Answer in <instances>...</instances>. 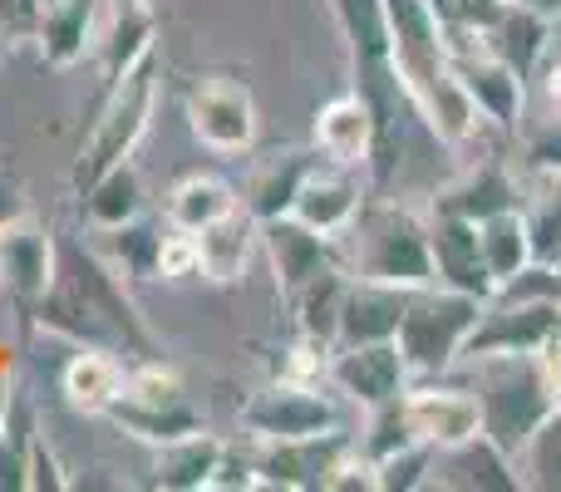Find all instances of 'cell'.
Returning a JSON list of instances; mask_svg holds the SVG:
<instances>
[{
  "label": "cell",
  "instance_id": "cell-4",
  "mask_svg": "<svg viewBox=\"0 0 561 492\" xmlns=\"http://www.w3.org/2000/svg\"><path fill=\"white\" fill-rule=\"evenodd\" d=\"M488 300L463 296V290L448 286H419L409 290L404 320H399V355L409 365V385L414 379H438L463 359L468 335L478 330V316H483Z\"/></svg>",
  "mask_w": 561,
  "mask_h": 492
},
{
  "label": "cell",
  "instance_id": "cell-20",
  "mask_svg": "<svg viewBox=\"0 0 561 492\" xmlns=\"http://www.w3.org/2000/svg\"><path fill=\"white\" fill-rule=\"evenodd\" d=\"M124 379H128V365L118 359V350L108 345H75V355L65 359L59 369V394L75 414L84 419H108V409L118 404L124 394Z\"/></svg>",
  "mask_w": 561,
  "mask_h": 492
},
{
  "label": "cell",
  "instance_id": "cell-6",
  "mask_svg": "<svg viewBox=\"0 0 561 492\" xmlns=\"http://www.w3.org/2000/svg\"><path fill=\"white\" fill-rule=\"evenodd\" d=\"M187 128L193 138L207 148V153H222V158H237V153H252L256 144V99L242 79L232 75H207L187 89Z\"/></svg>",
  "mask_w": 561,
  "mask_h": 492
},
{
  "label": "cell",
  "instance_id": "cell-1",
  "mask_svg": "<svg viewBox=\"0 0 561 492\" xmlns=\"http://www.w3.org/2000/svg\"><path fill=\"white\" fill-rule=\"evenodd\" d=\"M389 20V65L404 89L409 108L428 124V134L448 148H463L478 134L483 114L454 75V30L428 0H385Z\"/></svg>",
  "mask_w": 561,
  "mask_h": 492
},
{
  "label": "cell",
  "instance_id": "cell-19",
  "mask_svg": "<svg viewBox=\"0 0 561 492\" xmlns=\"http://www.w3.org/2000/svg\"><path fill=\"white\" fill-rule=\"evenodd\" d=\"M428 488H458V492H517L523 488V468L513 454L493 444L488 434H473L454 448H438L434 478Z\"/></svg>",
  "mask_w": 561,
  "mask_h": 492
},
{
  "label": "cell",
  "instance_id": "cell-25",
  "mask_svg": "<svg viewBox=\"0 0 561 492\" xmlns=\"http://www.w3.org/2000/svg\"><path fill=\"white\" fill-rule=\"evenodd\" d=\"M320 163L316 148H286V153H266L262 163L252 168V178H247V213L256 217V222H272V217H290V207H296V193L300 183L310 178V168Z\"/></svg>",
  "mask_w": 561,
  "mask_h": 492
},
{
  "label": "cell",
  "instance_id": "cell-14",
  "mask_svg": "<svg viewBox=\"0 0 561 492\" xmlns=\"http://www.w3.org/2000/svg\"><path fill=\"white\" fill-rule=\"evenodd\" d=\"M310 138H316V153L325 158V163H345V168L369 173L375 148H379V118L359 89H345V94L325 99V104L316 108Z\"/></svg>",
  "mask_w": 561,
  "mask_h": 492
},
{
  "label": "cell",
  "instance_id": "cell-43",
  "mask_svg": "<svg viewBox=\"0 0 561 492\" xmlns=\"http://www.w3.org/2000/svg\"><path fill=\"white\" fill-rule=\"evenodd\" d=\"M527 5H537V10H542V15H561V0H527Z\"/></svg>",
  "mask_w": 561,
  "mask_h": 492
},
{
  "label": "cell",
  "instance_id": "cell-38",
  "mask_svg": "<svg viewBox=\"0 0 561 492\" xmlns=\"http://www.w3.org/2000/svg\"><path fill=\"white\" fill-rule=\"evenodd\" d=\"M20 464H25V488H65L69 483V478H59L65 468H59V458L45 448V438H25Z\"/></svg>",
  "mask_w": 561,
  "mask_h": 492
},
{
  "label": "cell",
  "instance_id": "cell-34",
  "mask_svg": "<svg viewBox=\"0 0 561 492\" xmlns=\"http://www.w3.org/2000/svg\"><path fill=\"white\" fill-rule=\"evenodd\" d=\"M527 217V237H533V261H552L561 256V173L547 178L542 197L533 207H523Z\"/></svg>",
  "mask_w": 561,
  "mask_h": 492
},
{
  "label": "cell",
  "instance_id": "cell-8",
  "mask_svg": "<svg viewBox=\"0 0 561 492\" xmlns=\"http://www.w3.org/2000/svg\"><path fill=\"white\" fill-rule=\"evenodd\" d=\"M256 454V478L262 488H335L345 458L355 454V438L330 428V434H310V438H280V444H252Z\"/></svg>",
  "mask_w": 561,
  "mask_h": 492
},
{
  "label": "cell",
  "instance_id": "cell-3",
  "mask_svg": "<svg viewBox=\"0 0 561 492\" xmlns=\"http://www.w3.org/2000/svg\"><path fill=\"white\" fill-rule=\"evenodd\" d=\"M350 251L345 261L350 276L359 281H385L399 290L434 286V251H428V217L399 203H365L350 232L340 237Z\"/></svg>",
  "mask_w": 561,
  "mask_h": 492
},
{
  "label": "cell",
  "instance_id": "cell-32",
  "mask_svg": "<svg viewBox=\"0 0 561 492\" xmlns=\"http://www.w3.org/2000/svg\"><path fill=\"white\" fill-rule=\"evenodd\" d=\"M108 419H114L128 438H138V444H148V448H163V444H173V438H187V434H197V428H207L203 414L193 409V399L173 404V409H144V404L118 399V404L108 409Z\"/></svg>",
  "mask_w": 561,
  "mask_h": 492
},
{
  "label": "cell",
  "instance_id": "cell-33",
  "mask_svg": "<svg viewBox=\"0 0 561 492\" xmlns=\"http://www.w3.org/2000/svg\"><path fill=\"white\" fill-rule=\"evenodd\" d=\"M517 468H523V488L561 492V404L547 414V424L527 438V448L517 454Z\"/></svg>",
  "mask_w": 561,
  "mask_h": 492
},
{
  "label": "cell",
  "instance_id": "cell-40",
  "mask_svg": "<svg viewBox=\"0 0 561 492\" xmlns=\"http://www.w3.org/2000/svg\"><path fill=\"white\" fill-rule=\"evenodd\" d=\"M507 0H444V20H448V30L473 35V30H483Z\"/></svg>",
  "mask_w": 561,
  "mask_h": 492
},
{
  "label": "cell",
  "instance_id": "cell-42",
  "mask_svg": "<svg viewBox=\"0 0 561 492\" xmlns=\"http://www.w3.org/2000/svg\"><path fill=\"white\" fill-rule=\"evenodd\" d=\"M20 213H25V203H20V187L0 178V227H5V222H15Z\"/></svg>",
  "mask_w": 561,
  "mask_h": 492
},
{
  "label": "cell",
  "instance_id": "cell-44",
  "mask_svg": "<svg viewBox=\"0 0 561 492\" xmlns=\"http://www.w3.org/2000/svg\"><path fill=\"white\" fill-rule=\"evenodd\" d=\"M552 266H557V281H561V256H557V261H552Z\"/></svg>",
  "mask_w": 561,
  "mask_h": 492
},
{
  "label": "cell",
  "instance_id": "cell-5",
  "mask_svg": "<svg viewBox=\"0 0 561 492\" xmlns=\"http://www.w3.org/2000/svg\"><path fill=\"white\" fill-rule=\"evenodd\" d=\"M158 49L144 55L134 69H124L118 79H108V94L99 118L89 124V138L75 158V187L94 183L99 173H108L114 163H128L134 148L144 144L148 124H153V108H158Z\"/></svg>",
  "mask_w": 561,
  "mask_h": 492
},
{
  "label": "cell",
  "instance_id": "cell-31",
  "mask_svg": "<svg viewBox=\"0 0 561 492\" xmlns=\"http://www.w3.org/2000/svg\"><path fill=\"white\" fill-rule=\"evenodd\" d=\"M478 242H483V261H488V276L503 286L513 281L517 271L533 266V237H527V217L523 207L513 213H497L488 222H478Z\"/></svg>",
  "mask_w": 561,
  "mask_h": 492
},
{
  "label": "cell",
  "instance_id": "cell-21",
  "mask_svg": "<svg viewBox=\"0 0 561 492\" xmlns=\"http://www.w3.org/2000/svg\"><path fill=\"white\" fill-rule=\"evenodd\" d=\"M193 242H197V276L207 286H237L247 276V266H252L256 247H262V222L242 203L227 217L207 222L203 232H193Z\"/></svg>",
  "mask_w": 561,
  "mask_h": 492
},
{
  "label": "cell",
  "instance_id": "cell-15",
  "mask_svg": "<svg viewBox=\"0 0 561 492\" xmlns=\"http://www.w3.org/2000/svg\"><path fill=\"white\" fill-rule=\"evenodd\" d=\"M428 251H434V286L463 290V296H478V300L497 296V281L488 276L483 242H478V222L428 213Z\"/></svg>",
  "mask_w": 561,
  "mask_h": 492
},
{
  "label": "cell",
  "instance_id": "cell-28",
  "mask_svg": "<svg viewBox=\"0 0 561 492\" xmlns=\"http://www.w3.org/2000/svg\"><path fill=\"white\" fill-rule=\"evenodd\" d=\"M222 448H227V438L207 434V428L153 448V483L168 488V492H207L213 488V473H217Z\"/></svg>",
  "mask_w": 561,
  "mask_h": 492
},
{
  "label": "cell",
  "instance_id": "cell-24",
  "mask_svg": "<svg viewBox=\"0 0 561 492\" xmlns=\"http://www.w3.org/2000/svg\"><path fill=\"white\" fill-rule=\"evenodd\" d=\"M409 290L385 286V281H359L350 276L345 306H340V335L335 345H369V340H394L399 320H404Z\"/></svg>",
  "mask_w": 561,
  "mask_h": 492
},
{
  "label": "cell",
  "instance_id": "cell-18",
  "mask_svg": "<svg viewBox=\"0 0 561 492\" xmlns=\"http://www.w3.org/2000/svg\"><path fill=\"white\" fill-rule=\"evenodd\" d=\"M108 0H45L35 25V49L49 69H75L94 59Z\"/></svg>",
  "mask_w": 561,
  "mask_h": 492
},
{
  "label": "cell",
  "instance_id": "cell-41",
  "mask_svg": "<svg viewBox=\"0 0 561 492\" xmlns=\"http://www.w3.org/2000/svg\"><path fill=\"white\" fill-rule=\"evenodd\" d=\"M39 5H45V0H0V35L5 39H35Z\"/></svg>",
  "mask_w": 561,
  "mask_h": 492
},
{
  "label": "cell",
  "instance_id": "cell-22",
  "mask_svg": "<svg viewBox=\"0 0 561 492\" xmlns=\"http://www.w3.org/2000/svg\"><path fill=\"white\" fill-rule=\"evenodd\" d=\"M262 247H266V256H272L280 296H290V290L306 286L316 271H325L340 261V242L310 232V227L296 222V217H272V222H262Z\"/></svg>",
  "mask_w": 561,
  "mask_h": 492
},
{
  "label": "cell",
  "instance_id": "cell-35",
  "mask_svg": "<svg viewBox=\"0 0 561 492\" xmlns=\"http://www.w3.org/2000/svg\"><path fill=\"white\" fill-rule=\"evenodd\" d=\"M434 458L438 448L428 444H409L399 448V454H389L385 464H375V488L379 492H414V488H428V478H434Z\"/></svg>",
  "mask_w": 561,
  "mask_h": 492
},
{
  "label": "cell",
  "instance_id": "cell-10",
  "mask_svg": "<svg viewBox=\"0 0 561 492\" xmlns=\"http://www.w3.org/2000/svg\"><path fill=\"white\" fill-rule=\"evenodd\" d=\"M325 385L335 394H345L359 409L394 404L409 389V365L399 355L394 340H369V345H335L330 350Z\"/></svg>",
  "mask_w": 561,
  "mask_h": 492
},
{
  "label": "cell",
  "instance_id": "cell-7",
  "mask_svg": "<svg viewBox=\"0 0 561 492\" xmlns=\"http://www.w3.org/2000/svg\"><path fill=\"white\" fill-rule=\"evenodd\" d=\"M242 428L252 444H280V438H310L340 428V404L320 385H290L272 379L242 404Z\"/></svg>",
  "mask_w": 561,
  "mask_h": 492
},
{
  "label": "cell",
  "instance_id": "cell-11",
  "mask_svg": "<svg viewBox=\"0 0 561 492\" xmlns=\"http://www.w3.org/2000/svg\"><path fill=\"white\" fill-rule=\"evenodd\" d=\"M404 419H409V434L428 448H454L463 438L483 434V409H478V394L468 385H444L438 379H414L404 389Z\"/></svg>",
  "mask_w": 561,
  "mask_h": 492
},
{
  "label": "cell",
  "instance_id": "cell-29",
  "mask_svg": "<svg viewBox=\"0 0 561 492\" xmlns=\"http://www.w3.org/2000/svg\"><path fill=\"white\" fill-rule=\"evenodd\" d=\"M345 286H350V271L345 261L335 266L316 271L306 286L290 290V316H296V335L306 340H320V345H335L340 335V306H345Z\"/></svg>",
  "mask_w": 561,
  "mask_h": 492
},
{
  "label": "cell",
  "instance_id": "cell-30",
  "mask_svg": "<svg viewBox=\"0 0 561 492\" xmlns=\"http://www.w3.org/2000/svg\"><path fill=\"white\" fill-rule=\"evenodd\" d=\"M232 207H242V197H237V187L227 183V178L217 173H193L183 178V183L168 193V227H178V232H203L207 222H217V217H227Z\"/></svg>",
  "mask_w": 561,
  "mask_h": 492
},
{
  "label": "cell",
  "instance_id": "cell-23",
  "mask_svg": "<svg viewBox=\"0 0 561 492\" xmlns=\"http://www.w3.org/2000/svg\"><path fill=\"white\" fill-rule=\"evenodd\" d=\"M153 49H158L153 0H108L104 25H99V45H94V59L104 65V79H118L144 55H153Z\"/></svg>",
  "mask_w": 561,
  "mask_h": 492
},
{
  "label": "cell",
  "instance_id": "cell-13",
  "mask_svg": "<svg viewBox=\"0 0 561 492\" xmlns=\"http://www.w3.org/2000/svg\"><path fill=\"white\" fill-rule=\"evenodd\" d=\"M365 203H369V173L345 168V163H325V158H320V163L310 168V178L300 183L290 217H296V222H306L310 232L340 242Z\"/></svg>",
  "mask_w": 561,
  "mask_h": 492
},
{
  "label": "cell",
  "instance_id": "cell-36",
  "mask_svg": "<svg viewBox=\"0 0 561 492\" xmlns=\"http://www.w3.org/2000/svg\"><path fill=\"white\" fill-rule=\"evenodd\" d=\"M153 276L158 281H187V276H197V242H193V232H178V227H163V232H158Z\"/></svg>",
  "mask_w": 561,
  "mask_h": 492
},
{
  "label": "cell",
  "instance_id": "cell-9",
  "mask_svg": "<svg viewBox=\"0 0 561 492\" xmlns=\"http://www.w3.org/2000/svg\"><path fill=\"white\" fill-rule=\"evenodd\" d=\"M561 330V300H503L493 296L478 316V330L468 335L463 355H537L552 345Z\"/></svg>",
  "mask_w": 561,
  "mask_h": 492
},
{
  "label": "cell",
  "instance_id": "cell-26",
  "mask_svg": "<svg viewBox=\"0 0 561 492\" xmlns=\"http://www.w3.org/2000/svg\"><path fill=\"white\" fill-rule=\"evenodd\" d=\"M513 207H523V193H517V183L507 178V168L503 163H478V168H468L463 178H454V183L434 197V207H428V213L488 222V217L513 213Z\"/></svg>",
  "mask_w": 561,
  "mask_h": 492
},
{
  "label": "cell",
  "instance_id": "cell-27",
  "mask_svg": "<svg viewBox=\"0 0 561 492\" xmlns=\"http://www.w3.org/2000/svg\"><path fill=\"white\" fill-rule=\"evenodd\" d=\"M79 203H84V222L89 232H118V227H134L144 217V178H138L134 158L114 163L108 173H99L94 183L79 187Z\"/></svg>",
  "mask_w": 561,
  "mask_h": 492
},
{
  "label": "cell",
  "instance_id": "cell-12",
  "mask_svg": "<svg viewBox=\"0 0 561 492\" xmlns=\"http://www.w3.org/2000/svg\"><path fill=\"white\" fill-rule=\"evenodd\" d=\"M454 35H463V30H454ZM473 39V35H468ZM454 75L458 84L468 89V99H473V108L488 118V124H497L503 134H517L527 118V79L517 75L513 65H503L497 55H488L483 45H454Z\"/></svg>",
  "mask_w": 561,
  "mask_h": 492
},
{
  "label": "cell",
  "instance_id": "cell-2",
  "mask_svg": "<svg viewBox=\"0 0 561 492\" xmlns=\"http://www.w3.org/2000/svg\"><path fill=\"white\" fill-rule=\"evenodd\" d=\"M468 389L478 394V409H483V434L513 458L523 454L527 438L561 404L552 375L542 365V350L537 355H478Z\"/></svg>",
  "mask_w": 561,
  "mask_h": 492
},
{
  "label": "cell",
  "instance_id": "cell-39",
  "mask_svg": "<svg viewBox=\"0 0 561 492\" xmlns=\"http://www.w3.org/2000/svg\"><path fill=\"white\" fill-rule=\"evenodd\" d=\"M527 168L542 178L561 173V118H552L547 128H537V134L527 138Z\"/></svg>",
  "mask_w": 561,
  "mask_h": 492
},
{
  "label": "cell",
  "instance_id": "cell-16",
  "mask_svg": "<svg viewBox=\"0 0 561 492\" xmlns=\"http://www.w3.org/2000/svg\"><path fill=\"white\" fill-rule=\"evenodd\" d=\"M55 281H59V256H55L49 232H39L25 213L0 227V290L35 306V300L49 296Z\"/></svg>",
  "mask_w": 561,
  "mask_h": 492
},
{
  "label": "cell",
  "instance_id": "cell-45",
  "mask_svg": "<svg viewBox=\"0 0 561 492\" xmlns=\"http://www.w3.org/2000/svg\"><path fill=\"white\" fill-rule=\"evenodd\" d=\"M0 45H5V35H0Z\"/></svg>",
  "mask_w": 561,
  "mask_h": 492
},
{
  "label": "cell",
  "instance_id": "cell-37",
  "mask_svg": "<svg viewBox=\"0 0 561 492\" xmlns=\"http://www.w3.org/2000/svg\"><path fill=\"white\" fill-rule=\"evenodd\" d=\"M252 488H262V478H256V454H237V448L227 444L207 492H252Z\"/></svg>",
  "mask_w": 561,
  "mask_h": 492
},
{
  "label": "cell",
  "instance_id": "cell-17",
  "mask_svg": "<svg viewBox=\"0 0 561 492\" xmlns=\"http://www.w3.org/2000/svg\"><path fill=\"white\" fill-rule=\"evenodd\" d=\"M473 39L533 84L542 59L552 55V15H542V10L527 5V0H507L483 30H473Z\"/></svg>",
  "mask_w": 561,
  "mask_h": 492
}]
</instances>
